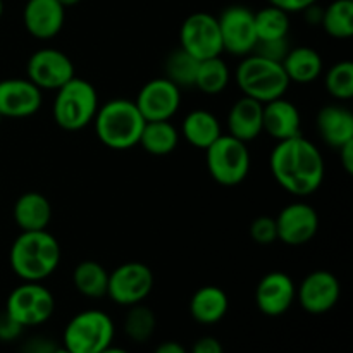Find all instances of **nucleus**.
<instances>
[{
    "mask_svg": "<svg viewBox=\"0 0 353 353\" xmlns=\"http://www.w3.org/2000/svg\"><path fill=\"white\" fill-rule=\"evenodd\" d=\"M250 236L259 245H271L278 240V230H276V219L269 216H261L252 221Z\"/></svg>",
    "mask_w": 353,
    "mask_h": 353,
    "instance_id": "nucleus-34",
    "label": "nucleus"
},
{
    "mask_svg": "<svg viewBox=\"0 0 353 353\" xmlns=\"http://www.w3.org/2000/svg\"><path fill=\"white\" fill-rule=\"evenodd\" d=\"M55 310V299L50 290L41 283L24 281L12 290L7 299L6 312L23 327L45 324Z\"/></svg>",
    "mask_w": 353,
    "mask_h": 353,
    "instance_id": "nucleus-8",
    "label": "nucleus"
},
{
    "mask_svg": "<svg viewBox=\"0 0 353 353\" xmlns=\"http://www.w3.org/2000/svg\"><path fill=\"white\" fill-rule=\"evenodd\" d=\"M134 103L145 121H171L181 107V88L168 78H154L141 86Z\"/></svg>",
    "mask_w": 353,
    "mask_h": 353,
    "instance_id": "nucleus-13",
    "label": "nucleus"
},
{
    "mask_svg": "<svg viewBox=\"0 0 353 353\" xmlns=\"http://www.w3.org/2000/svg\"><path fill=\"white\" fill-rule=\"evenodd\" d=\"M14 221L23 231L47 230L52 221V205L45 195L26 192L14 203Z\"/></svg>",
    "mask_w": 353,
    "mask_h": 353,
    "instance_id": "nucleus-23",
    "label": "nucleus"
},
{
    "mask_svg": "<svg viewBox=\"0 0 353 353\" xmlns=\"http://www.w3.org/2000/svg\"><path fill=\"white\" fill-rule=\"evenodd\" d=\"M154 353H188L186 348L178 341H164L155 348Z\"/></svg>",
    "mask_w": 353,
    "mask_h": 353,
    "instance_id": "nucleus-42",
    "label": "nucleus"
},
{
    "mask_svg": "<svg viewBox=\"0 0 353 353\" xmlns=\"http://www.w3.org/2000/svg\"><path fill=\"white\" fill-rule=\"evenodd\" d=\"M190 353H224V348L217 338L203 336L195 341V345H193Z\"/></svg>",
    "mask_w": 353,
    "mask_h": 353,
    "instance_id": "nucleus-38",
    "label": "nucleus"
},
{
    "mask_svg": "<svg viewBox=\"0 0 353 353\" xmlns=\"http://www.w3.org/2000/svg\"><path fill=\"white\" fill-rule=\"evenodd\" d=\"M338 152H340V161L345 172H347V174H353V140L341 145V147L338 148Z\"/></svg>",
    "mask_w": 353,
    "mask_h": 353,
    "instance_id": "nucleus-40",
    "label": "nucleus"
},
{
    "mask_svg": "<svg viewBox=\"0 0 353 353\" xmlns=\"http://www.w3.org/2000/svg\"><path fill=\"white\" fill-rule=\"evenodd\" d=\"M57 2L61 3L62 7H72V6H76V3L81 2V0H57Z\"/></svg>",
    "mask_w": 353,
    "mask_h": 353,
    "instance_id": "nucleus-44",
    "label": "nucleus"
},
{
    "mask_svg": "<svg viewBox=\"0 0 353 353\" xmlns=\"http://www.w3.org/2000/svg\"><path fill=\"white\" fill-rule=\"evenodd\" d=\"M26 74L33 85L40 90L57 92L69 79L74 78V64L71 59L59 48H40L30 57Z\"/></svg>",
    "mask_w": 353,
    "mask_h": 353,
    "instance_id": "nucleus-12",
    "label": "nucleus"
},
{
    "mask_svg": "<svg viewBox=\"0 0 353 353\" xmlns=\"http://www.w3.org/2000/svg\"><path fill=\"white\" fill-rule=\"evenodd\" d=\"M255 33L257 41L262 40H278V38H288L290 33V14L279 7L271 6L254 12Z\"/></svg>",
    "mask_w": 353,
    "mask_h": 353,
    "instance_id": "nucleus-31",
    "label": "nucleus"
},
{
    "mask_svg": "<svg viewBox=\"0 0 353 353\" xmlns=\"http://www.w3.org/2000/svg\"><path fill=\"white\" fill-rule=\"evenodd\" d=\"M321 26L336 40H348L353 34V0H333L324 9Z\"/></svg>",
    "mask_w": 353,
    "mask_h": 353,
    "instance_id": "nucleus-30",
    "label": "nucleus"
},
{
    "mask_svg": "<svg viewBox=\"0 0 353 353\" xmlns=\"http://www.w3.org/2000/svg\"><path fill=\"white\" fill-rule=\"evenodd\" d=\"M324 85L330 95L340 102L353 99V62L340 61L331 65L324 78Z\"/></svg>",
    "mask_w": 353,
    "mask_h": 353,
    "instance_id": "nucleus-33",
    "label": "nucleus"
},
{
    "mask_svg": "<svg viewBox=\"0 0 353 353\" xmlns=\"http://www.w3.org/2000/svg\"><path fill=\"white\" fill-rule=\"evenodd\" d=\"M317 131L326 145L340 148L341 145L353 140V114L340 103L324 105L317 112Z\"/></svg>",
    "mask_w": 353,
    "mask_h": 353,
    "instance_id": "nucleus-21",
    "label": "nucleus"
},
{
    "mask_svg": "<svg viewBox=\"0 0 353 353\" xmlns=\"http://www.w3.org/2000/svg\"><path fill=\"white\" fill-rule=\"evenodd\" d=\"M154 290V272L143 262H124L109 272L107 296L117 305L143 303Z\"/></svg>",
    "mask_w": 353,
    "mask_h": 353,
    "instance_id": "nucleus-9",
    "label": "nucleus"
},
{
    "mask_svg": "<svg viewBox=\"0 0 353 353\" xmlns=\"http://www.w3.org/2000/svg\"><path fill=\"white\" fill-rule=\"evenodd\" d=\"M116 326L109 314L88 309L76 314L64 330V348L71 353H100L114 341Z\"/></svg>",
    "mask_w": 353,
    "mask_h": 353,
    "instance_id": "nucleus-6",
    "label": "nucleus"
},
{
    "mask_svg": "<svg viewBox=\"0 0 353 353\" xmlns=\"http://www.w3.org/2000/svg\"><path fill=\"white\" fill-rule=\"evenodd\" d=\"M234 81L245 97H250L261 103L285 97L290 86V79L283 65L257 54H248L241 59L234 71Z\"/></svg>",
    "mask_w": 353,
    "mask_h": 353,
    "instance_id": "nucleus-4",
    "label": "nucleus"
},
{
    "mask_svg": "<svg viewBox=\"0 0 353 353\" xmlns=\"http://www.w3.org/2000/svg\"><path fill=\"white\" fill-rule=\"evenodd\" d=\"M2 119H3V117H2V116H0V124H2Z\"/></svg>",
    "mask_w": 353,
    "mask_h": 353,
    "instance_id": "nucleus-47",
    "label": "nucleus"
},
{
    "mask_svg": "<svg viewBox=\"0 0 353 353\" xmlns=\"http://www.w3.org/2000/svg\"><path fill=\"white\" fill-rule=\"evenodd\" d=\"M24 327L3 310L0 312V341H14L23 334Z\"/></svg>",
    "mask_w": 353,
    "mask_h": 353,
    "instance_id": "nucleus-36",
    "label": "nucleus"
},
{
    "mask_svg": "<svg viewBox=\"0 0 353 353\" xmlns=\"http://www.w3.org/2000/svg\"><path fill=\"white\" fill-rule=\"evenodd\" d=\"M231 79L230 68L226 62L219 57L203 59L199 64L195 78V88L205 95H219L228 88Z\"/></svg>",
    "mask_w": 353,
    "mask_h": 353,
    "instance_id": "nucleus-28",
    "label": "nucleus"
},
{
    "mask_svg": "<svg viewBox=\"0 0 353 353\" xmlns=\"http://www.w3.org/2000/svg\"><path fill=\"white\" fill-rule=\"evenodd\" d=\"M99 107V93L95 86L74 76L55 92L52 114L61 130L81 131L93 123Z\"/></svg>",
    "mask_w": 353,
    "mask_h": 353,
    "instance_id": "nucleus-5",
    "label": "nucleus"
},
{
    "mask_svg": "<svg viewBox=\"0 0 353 353\" xmlns=\"http://www.w3.org/2000/svg\"><path fill=\"white\" fill-rule=\"evenodd\" d=\"M262 107L264 103L241 97L231 105L228 112V134L238 138V140L248 141L255 140L262 133Z\"/></svg>",
    "mask_w": 353,
    "mask_h": 353,
    "instance_id": "nucleus-20",
    "label": "nucleus"
},
{
    "mask_svg": "<svg viewBox=\"0 0 353 353\" xmlns=\"http://www.w3.org/2000/svg\"><path fill=\"white\" fill-rule=\"evenodd\" d=\"M179 137V130L171 121H147L138 145H141L148 154L162 157L176 150Z\"/></svg>",
    "mask_w": 353,
    "mask_h": 353,
    "instance_id": "nucleus-26",
    "label": "nucleus"
},
{
    "mask_svg": "<svg viewBox=\"0 0 353 353\" xmlns=\"http://www.w3.org/2000/svg\"><path fill=\"white\" fill-rule=\"evenodd\" d=\"M269 168L278 185L300 199L316 193L326 174L321 150L302 134L278 141L269 157Z\"/></svg>",
    "mask_w": 353,
    "mask_h": 353,
    "instance_id": "nucleus-1",
    "label": "nucleus"
},
{
    "mask_svg": "<svg viewBox=\"0 0 353 353\" xmlns=\"http://www.w3.org/2000/svg\"><path fill=\"white\" fill-rule=\"evenodd\" d=\"M179 47L199 61L219 57L224 48L217 17L209 12L190 14L179 30Z\"/></svg>",
    "mask_w": 353,
    "mask_h": 353,
    "instance_id": "nucleus-10",
    "label": "nucleus"
},
{
    "mask_svg": "<svg viewBox=\"0 0 353 353\" xmlns=\"http://www.w3.org/2000/svg\"><path fill=\"white\" fill-rule=\"evenodd\" d=\"M290 41L288 38H278V40H262L257 41L254 52L252 54H257L261 57L269 59L272 62H279L281 64L285 61L286 54L290 52Z\"/></svg>",
    "mask_w": 353,
    "mask_h": 353,
    "instance_id": "nucleus-35",
    "label": "nucleus"
},
{
    "mask_svg": "<svg viewBox=\"0 0 353 353\" xmlns=\"http://www.w3.org/2000/svg\"><path fill=\"white\" fill-rule=\"evenodd\" d=\"M181 134L192 147L205 150L217 138L223 134L219 119L212 112L203 109H195L183 119Z\"/></svg>",
    "mask_w": 353,
    "mask_h": 353,
    "instance_id": "nucleus-25",
    "label": "nucleus"
},
{
    "mask_svg": "<svg viewBox=\"0 0 353 353\" xmlns=\"http://www.w3.org/2000/svg\"><path fill=\"white\" fill-rule=\"evenodd\" d=\"M72 285L86 299L107 296L109 271L95 261H83L72 271Z\"/></svg>",
    "mask_w": 353,
    "mask_h": 353,
    "instance_id": "nucleus-27",
    "label": "nucleus"
},
{
    "mask_svg": "<svg viewBox=\"0 0 353 353\" xmlns=\"http://www.w3.org/2000/svg\"><path fill=\"white\" fill-rule=\"evenodd\" d=\"M223 48L236 57L252 54L257 45L254 10L245 6H231L217 17Z\"/></svg>",
    "mask_w": 353,
    "mask_h": 353,
    "instance_id": "nucleus-11",
    "label": "nucleus"
},
{
    "mask_svg": "<svg viewBox=\"0 0 353 353\" xmlns=\"http://www.w3.org/2000/svg\"><path fill=\"white\" fill-rule=\"evenodd\" d=\"M157 319H155L154 310L145 307L143 303L131 305L124 319V333L134 343H145L154 334Z\"/></svg>",
    "mask_w": 353,
    "mask_h": 353,
    "instance_id": "nucleus-32",
    "label": "nucleus"
},
{
    "mask_svg": "<svg viewBox=\"0 0 353 353\" xmlns=\"http://www.w3.org/2000/svg\"><path fill=\"white\" fill-rule=\"evenodd\" d=\"M317 0H269V3L271 6H276L279 7V9H283L285 12L292 14V12H302V10H305L307 7L312 6V3H316Z\"/></svg>",
    "mask_w": 353,
    "mask_h": 353,
    "instance_id": "nucleus-39",
    "label": "nucleus"
},
{
    "mask_svg": "<svg viewBox=\"0 0 353 353\" xmlns=\"http://www.w3.org/2000/svg\"><path fill=\"white\" fill-rule=\"evenodd\" d=\"M24 28L38 40H50L64 28L65 7L57 0H28L23 10Z\"/></svg>",
    "mask_w": 353,
    "mask_h": 353,
    "instance_id": "nucleus-18",
    "label": "nucleus"
},
{
    "mask_svg": "<svg viewBox=\"0 0 353 353\" xmlns=\"http://www.w3.org/2000/svg\"><path fill=\"white\" fill-rule=\"evenodd\" d=\"M341 296L340 279L330 271H312L303 278L296 288V299L305 312L312 316L330 312L334 309Z\"/></svg>",
    "mask_w": 353,
    "mask_h": 353,
    "instance_id": "nucleus-14",
    "label": "nucleus"
},
{
    "mask_svg": "<svg viewBox=\"0 0 353 353\" xmlns=\"http://www.w3.org/2000/svg\"><path fill=\"white\" fill-rule=\"evenodd\" d=\"M230 309V299L219 286L207 285L196 290L190 300V314L199 324H217Z\"/></svg>",
    "mask_w": 353,
    "mask_h": 353,
    "instance_id": "nucleus-22",
    "label": "nucleus"
},
{
    "mask_svg": "<svg viewBox=\"0 0 353 353\" xmlns=\"http://www.w3.org/2000/svg\"><path fill=\"white\" fill-rule=\"evenodd\" d=\"M57 348L54 340H48L45 336H33L24 341L21 353H54Z\"/></svg>",
    "mask_w": 353,
    "mask_h": 353,
    "instance_id": "nucleus-37",
    "label": "nucleus"
},
{
    "mask_svg": "<svg viewBox=\"0 0 353 353\" xmlns=\"http://www.w3.org/2000/svg\"><path fill=\"white\" fill-rule=\"evenodd\" d=\"M276 230L279 241L290 247H302L319 231L317 210L305 202L290 203L276 217Z\"/></svg>",
    "mask_w": 353,
    "mask_h": 353,
    "instance_id": "nucleus-15",
    "label": "nucleus"
},
{
    "mask_svg": "<svg viewBox=\"0 0 353 353\" xmlns=\"http://www.w3.org/2000/svg\"><path fill=\"white\" fill-rule=\"evenodd\" d=\"M199 59L193 57L181 47L174 48L171 54L168 55L164 62V72L169 81L174 83L178 88H192L195 86L196 71H199Z\"/></svg>",
    "mask_w": 353,
    "mask_h": 353,
    "instance_id": "nucleus-29",
    "label": "nucleus"
},
{
    "mask_svg": "<svg viewBox=\"0 0 353 353\" xmlns=\"http://www.w3.org/2000/svg\"><path fill=\"white\" fill-rule=\"evenodd\" d=\"M43 95L28 78H9L0 81V116L10 119L30 117L40 110Z\"/></svg>",
    "mask_w": 353,
    "mask_h": 353,
    "instance_id": "nucleus-16",
    "label": "nucleus"
},
{
    "mask_svg": "<svg viewBox=\"0 0 353 353\" xmlns=\"http://www.w3.org/2000/svg\"><path fill=\"white\" fill-rule=\"evenodd\" d=\"M302 116L299 107L285 97L271 100L262 107V131L276 141L288 140L302 134Z\"/></svg>",
    "mask_w": 353,
    "mask_h": 353,
    "instance_id": "nucleus-19",
    "label": "nucleus"
},
{
    "mask_svg": "<svg viewBox=\"0 0 353 353\" xmlns=\"http://www.w3.org/2000/svg\"><path fill=\"white\" fill-rule=\"evenodd\" d=\"M205 161L209 174L223 186L240 185L250 171V152L247 143L231 134H221L205 148Z\"/></svg>",
    "mask_w": 353,
    "mask_h": 353,
    "instance_id": "nucleus-7",
    "label": "nucleus"
},
{
    "mask_svg": "<svg viewBox=\"0 0 353 353\" xmlns=\"http://www.w3.org/2000/svg\"><path fill=\"white\" fill-rule=\"evenodd\" d=\"M303 16H305V21L309 24H312V26H317V24H321V21H323V12L324 9L323 7L317 6L316 3H312V6L307 7L305 10H302Z\"/></svg>",
    "mask_w": 353,
    "mask_h": 353,
    "instance_id": "nucleus-41",
    "label": "nucleus"
},
{
    "mask_svg": "<svg viewBox=\"0 0 353 353\" xmlns=\"http://www.w3.org/2000/svg\"><path fill=\"white\" fill-rule=\"evenodd\" d=\"M100 353H130V352L124 350V348H119V347H114V345H110L109 348H105V350H102Z\"/></svg>",
    "mask_w": 353,
    "mask_h": 353,
    "instance_id": "nucleus-43",
    "label": "nucleus"
},
{
    "mask_svg": "<svg viewBox=\"0 0 353 353\" xmlns=\"http://www.w3.org/2000/svg\"><path fill=\"white\" fill-rule=\"evenodd\" d=\"M145 123L137 103L128 99L109 100L99 107L93 119L97 138L112 150H128L138 145Z\"/></svg>",
    "mask_w": 353,
    "mask_h": 353,
    "instance_id": "nucleus-3",
    "label": "nucleus"
},
{
    "mask_svg": "<svg viewBox=\"0 0 353 353\" xmlns=\"http://www.w3.org/2000/svg\"><path fill=\"white\" fill-rule=\"evenodd\" d=\"M2 14H3V2L0 0V17H2Z\"/></svg>",
    "mask_w": 353,
    "mask_h": 353,
    "instance_id": "nucleus-46",
    "label": "nucleus"
},
{
    "mask_svg": "<svg viewBox=\"0 0 353 353\" xmlns=\"http://www.w3.org/2000/svg\"><path fill=\"white\" fill-rule=\"evenodd\" d=\"M290 83H299V85H309L316 81L323 74V57L319 52L312 47H295L290 48L285 61L281 62Z\"/></svg>",
    "mask_w": 353,
    "mask_h": 353,
    "instance_id": "nucleus-24",
    "label": "nucleus"
},
{
    "mask_svg": "<svg viewBox=\"0 0 353 353\" xmlns=\"http://www.w3.org/2000/svg\"><path fill=\"white\" fill-rule=\"evenodd\" d=\"M54 353H71V352H69V350H65V348H64V347H59V348H57V350H55Z\"/></svg>",
    "mask_w": 353,
    "mask_h": 353,
    "instance_id": "nucleus-45",
    "label": "nucleus"
},
{
    "mask_svg": "<svg viewBox=\"0 0 353 353\" xmlns=\"http://www.w3.org/2000/svg\"><path fill=\"white\" fill-rule=\"evenodd\" d=\"M295 300V283L283 271L268 272L255 288V303L268 317H279L286 314Z\"/></svg>",
    "mask_w": 353,
    "mask_h": 353,
    "instance_id": "nucleus-17",
    "label": "nucleus"
},
{
    "mask_svg": "<svg viewBox=\"0 0 353 353\" xmlns=\"http://www.w3.org/2000/svg\"><path fill=\"white\" fill-rule=\"evenodd\" d=\"M61 255V245L47 230L23 231L10 247L9 262L19 279L41 283L54 274Z\"/></svg>",
    "mask_w": 353,
    "mask_h": 353,
    "instance_id": "nucleus-2",
    "label": "nucleus"
}]
</instances>
